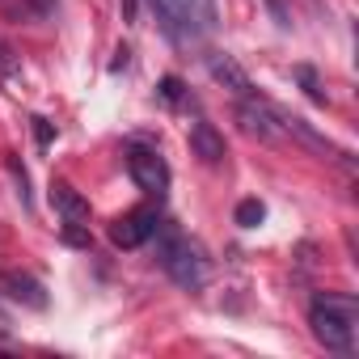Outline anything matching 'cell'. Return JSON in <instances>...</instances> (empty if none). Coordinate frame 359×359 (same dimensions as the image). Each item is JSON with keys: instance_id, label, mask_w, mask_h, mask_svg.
Returning a JSON list of instances; mask_svg holds the SVG:
<instances>
[{"instance_id": "obj_1", "label": "cell", "mask_w": 359, "mask_h": 359, "mask_svg": "<svg viewBox=\"0 0 359 359\" xmlns=\"http://www.w3.org/2000/svg\"><path fill=\"white\" fill-rule=\"evenodd\" d=\"M156 237H161L156 262L165 266V275H169L177 287H187V292H203V287H208V275H212V262H208L203 245L191 241L187 233H177V229L165 224V220L156 224Z\"/></svg>"}, {"instance_id": "obj_2", "label": "cell", "mask_w": 359, "mask_h": 359, "mask_svg": "<svg viewBox=\"0 0 359 359\" xmlns=\"http://www.w3.org/2000/svg\"><path fill=\"white\" fill-rule=\"evenodd\" d=\"M309 325L317 334V342L334 355H351L355 351V325H359V304L351 296L338 292H321L309 309Z\"/></svg>"}, {"instance_id": "obj_3", "label": "cell", "mask_w": 359, "mask_h": 359, "mask_svg": "<svg viewBox=\"0 0 359 359\" xmlns=\"http://www.w3.org/2000/svg\"><path fill=\"white\" fill-rule=\"evenodd\" d=\"M127 173H131V182L152 199H161L169 191V165H165L161 148H152V144H131L127 148Z\"/></svg>"}, {"instance_id": "obj_4", "label": "cell", "mask_w": 359, "mask_h": 359, "mask_svg": "<svg viewBox=\"0 0 359 359\" xmlns=\"http://www.w3.org/2000/svg\"><path fill=\"white\" fill-rule=\"evenodd\" d=\"M275 118H279V131H287V135H296L304 148H313L317 156H325V161H334V165H346L351 169V152L346 148H338L330 135H321L313 123H304L300 114H287V110H275Z\"/></svg>"}, {"instance_id": "obj_5", "label": "cell", "mask_w": 359, "mask_h": 359, "mask_svg": "<svg viewBox=\"0 0 359 359\" xmlns=\"http://www.w3.org/2000/svg\"><path fill=\"white\" fill-rule=\"evenodd\" d=\"M156 224H161V216H156L152 208H135V212H127V216H118V220H114L110 241H114L118 250H140L144 241H152V237H156Z\"/></svg>"}, {"instance_id": "obj_6", "label": "cell", "mask_w": 359, "mask_h": 359, "mask_svg": "<svg viewBox=\"0 0 359 359\" xmlns=\"http://www.w3.org/2000/svg\"><path fill=\"white\" fill-rule=\"evenodd\" d=\"M208 72H212V81L216 85H224L237 102H245V97H258V89H254V81L245 76V68L233 60V55H224V51H212L208 55Z\"/></svg>"}, {"instance_id": "obj_7", "label": "cell", "mask_w": 359, "mask_h": 359, "mask_svg": "<svg viewBox=\"0 0 359 359\" xmlns=\"http://www.w3.org/2000/svg\"><path fill=\"white\" fill-rule=\"evenodd\" d=\"M173 9H177V18H182L187 39H203V34H212L220 26L216 0H173Z\"/></svg>"}, {"instance_id": "obj_8", "label": "cell", "mask_w": 359, "mask_h": 359, "mask_svg": "<svg viewBox=\"0 0 359 359\" xmlns=\"http://www.w3.org/2000/svg\"><path fill=\"white\" fill-rule=\"evenodd\" d=\"M191 152L203 165H224L229 148H224V135L216 131V123H208V118H195L191 123Z\"/></svg>"}, {"instance_id": "obj_9", "label": "cell", "mask_w": 359, "mask_h": 359, "mask_svg": "<svg viewBox=\"0 0 359 359\" xmlns=\"http://www.w3.org/2000/svg\"><path fill=\"white\" fill-rule=\"evenodd\" d=\"M0 287H5V296L13 304H26V309H47V292L34 275H22V271H9L0 275Z\"/></svg>"}, {"instance_id": "obj_10", "label": "cell", "mask_w": 359, "mask_h": 359, "mask_svg": "<svg viewBox=\"0 0 359 359\" xmlns=\"http://www.w3.org/2000/svg\"><path fill=\"white\" fill-rule=\"evenodd\" d=\"M51 208L60 212L64 224H89V199L68 182H51Z\"/></svg>"}, {"instance_id": "obj_11", "label": "cell", "mask_w": 359, "mask_h": 359, "mask_svg": "<svg viewBox=\"0 0 359 359\" xmlns=\"http://www.w3.org/2000/svg\"><path fill=\"white\" fill-rule=\"evenodd\" d=\"M148 9L156 13V26H161V34L169 43H191L187 30H182V18H177V9H173V0H148Z\"/></svg>"}, {"instance_id": "obj_12", "label": "cell", "mask_w": 359, "mask_h": 359, "mask_svg": "<svg viewBox=\"0 0 359 359\" xmlns=\"http://www.w3.org/2000/svg\"><path fill=\"white\" fill-rule=\"evenodd\" d=\"M233 220H237L241 229H258V224L266 220V208H262L258 199H241V203H237V216H233Z\"/></svg>"}, {"instance_id": "obj_13", "label": "cell", "mask_w": 359, "mask_h": 359, "mask_svg": "<svg viewBox=\"0 0 359 359\" xmlns=\"http://www.w3.org/2000/svg\"><path fill=\"white\" fill-rule=\"evenodd\" d=\"M292 76H296V81L304 85V93H309V97H313L317 106H325V93H321V81H317V72H313L309 64H296V68H292Z\"/></svg>"}, {"instance_id": "obj_14", "label": "cell", "mask_w": 359, "mask_h": 359, "mask_svg": "<svg viewBox=\"0 0 359 359\" xmlns=\"http://www.w3.org/2000/svg\"><path fill=\"white\" fill-rule=\"evenodd\" d=\"M9 173H13V182H18L22 208H30V177H26V169H22V161H18V156H9Z\"/></svg>"}, {"instance_id": "obj_15", "label": "cell", "mask_w": 359, "mask_h": 359, "mask_svg": "<svg viewBox=\"0 0 359 359\" xmlns=\"http://www.w3.org/2000/svg\"><path fill=\"white\" fill-rule=\"evenodd\" d=\"M161 97L173 106V102H182V81H177V76H165L161 81Z\"/></svg>"}, {"instance_id": "obj_16", "label": "cell", "mask_w": 359, "mask_h": 359, "mask_svg": "<svg viewBox=\"0 0 359 359\" xmlns=\"http://www.w3.org/2000/svg\"><path fill=\"white\" fill-rule=\"evenodd\" d=\"M64 241H72V245H93V237L85 233V224H64Z\"/></svg>"}, {"instance_id": "obj_17", "label": "cell", "mask_w": 359, "mask_h": 359, "mask_svg": "<svg viewBox=\"0 0 359 359\" xmlns=\"http://www.w3.org/2000/svg\"><path fill=\"white\" fill-rule=\"evenodd\" d=\"M266 5H271V13H275V26H279V30H292V13L283 9V0H266Z\"/></svg>"}, {"instance_id": "obj_18", "label": "cell", "mask_w": 359, "mask_h": 359, "mask_svg": "<svg viewBox=\"0 0 359 359\" xmlns=\"http://www.w3.org/2000/svg\"><path fill=\"white\" fill-rule=\"evenodd\" d=\"M0 76H18V64H13V51L0 43Z\"/></svg>"}, {"instance_id": "obj_19", "label": "cell", "mask_w": 359, "mask_h": 359, "mask_svg": "<svg viewBox=\"0 0 359 359\" xmlns=\"http://www.w3.org/2000/svg\"><path fill=\"white\" fill-rule=\"evenodd\" d=\"M34 135H39V144L47 148V144H51V123H47V118H34Z\"/></svg>"}, {"instance_id": "obj_20", "label": "cell", "mask_w": 359, "mask_h": 359, "mask_svg": "<svg viewBox=\"0 0 359 359\" xmlns=\"http://www.w3.org/2000/svg\"><path fill=\"white\" fill-rule=\"evenodd\" d=\"M123 13H127V22H135V0H123Z\"/></svg>"}]
</instances>
